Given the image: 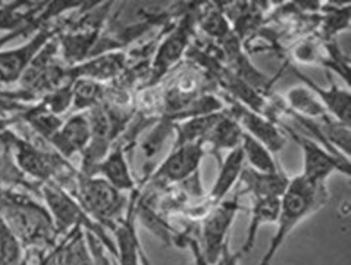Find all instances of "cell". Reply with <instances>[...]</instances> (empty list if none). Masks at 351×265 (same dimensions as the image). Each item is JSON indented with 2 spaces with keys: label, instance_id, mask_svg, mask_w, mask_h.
Instances as JSON below:
<instances>
[{
  "label": "cell",
  "instance_id": "cell-5",
  "mask_svg": "<svg viewBox=\"0 0 351 265\" xmlns=\"http://www.w3.org/2000/svg\"><path fill=\"white\" fill-rule=\"evenodd\" d=\"M282 130L288 136H291L297 145L300 146L303 155V171L302 176L313 183H324L331 177L334 172H343L346 176H350V158L337 154V152L329 150L319 141L307 137L302 132L293 130L290 126L281 124Z\"/></svg>",
  "mask_w": 351,
  "mask_h": 265
},
{
  "label": "cell",
  "instance_id": "cell-7",
  "mask_svg": "<svg viewBox=\"0 0 351 265\" xmlns=\"http://www.w3.org/2000/svg\"><path fill=\"white\" fill-rule=\"evenodd\" d=\"M226 102L230 104L226 114L241 127L245 135L261 141L272 154H276V152H280L285 146L287 137L274 119L261 114V112L247 108L234 97H228Z\"/></svg>",
  "mask_w": 351,
  "mask_h": 265
},
{
  "label": "cell",
  "instance_id": "cell-15",
  "mask_svg": "<svg viewBox=\"0 0 351 265\" xmlns=\"http://www.w3.org/2000/svg\"><path fill=\"white\" fill-rule=\"evenodd\" d=\"M93 174H100V177L105 178L110 186L122 193L131 192L136 187V181L132 178L128 159L125 157V149L122 145L110 149L108 155L93 168L91 176Z\"/></svg>",
  "mask_w": 351,
  "mask_h": 265
},
{
  "label": "cell",
  "instance_id": "cell-21",
  "mask_svg": "<svg viewBox=\"0 0 351 265\" xmlns=\"http://www.w3.org/2000/svg\"><path fill=\"white\" fill-rule=\"evenodd\" d=\"M284 104L293 114L307 119H321L329 115L324 105L313 95V91L306 86H298L288 90Z\"/></svg>",
  "mask_w": 351,
  "mask_h": 265
},
{
  "label": "cell",
  "instance_id": "cell-4",
  "mask_svg": "<svg viewBox=\"0 0 351 265\" xmlns=\"http://www.w3.org/2000/svg\"><path fill=\"white\" fill-rule=\"evenodd\" d=\"M78 203L91 220L97 224L113 227L121 211L125 207L127 198L101 177L84 176L78 183Z\"/></svg>",
  "mask_w": 351,
  "mask_h": 265
},
{
  "label": "cell",
  "instance_id": "cell-13",
  "mask_svg": "<svg viewBox=\"0 0 351 265\" xmlns=\"http://www.w3.org/2000/svg\"><path fill=\"white\" fill-rule=\"evenodd\" d=\"M12 148H15V161L23 172L33 176L34 178L49 183L51 176L55 174L58 164H64L65 159L49 155L46 150H41L18 137H12Z\"/></svg>",
  "mask_w": 351,
  "mask_h": 265
},
{
  "label": "cell",
  "instance_id": "cell-23",
  "mask_svg": "<svg viewBox=\"0 0 351 265\" xmlns=\"http://www.w3.org/2000/svg\"><path fill=\"white\" fill-rule=\"evenodd\" d=\"M106 90L97 81L78 78L72 81V105L71 111L78 114L80 111H91L103 104Z\"/></svg>",
  "mask_w": 351,
  "mask_h": 265
},
{
  "label": "cell",
  "instance_id": "cell-1",
  "mask_svg": "<svg viewBox=\"0 0 351 265\" xmlns=\"http://www.w3.org/2000/svg\"><path fill=\"white\" fill-rule=\"evenodd\" d=\"M328 200L329 192L324 183L308 181L302 174L290 178L280 199L276 231L259 265H271L276 252L280 251L291 231L307 217L324 208Z\"/></svg>",
  "mask_w": 351,
  "mask_h": 265
},
{
  "label": "cell",
  "instance_id": "cell-6",
  "mask_svg": "<svg viewBox=\"0 0 351 265\" xmlns=\"http://www.w3.org/2000/svg\"><path fill=\"white\" fill-rule=\"evenodd\" d=\"M239 198L234 200H222L213 205L209 216L202 226L203 260L208 265H213L219 260L225 246H228V234L239 212Z\"/></svg>",
  "mask_w": 351,
  "mask_h": 265
},
{
  "label": "cell",
  "instance_id": "cell-19",
  "mask_svg": "<svg viewBox=\"0 0 351 265\" xmlns=\"http://www.w3.org/2000/svg\"><path fill=\"white\" fill-rule=\"evenodd\" d=\"M244 167H245V162H244V157L240 146L230 150L228 155L225 157V159L221 161L218 177H216L215 185L209 195V199L213 205L222 202L225 196L232 190L235 183L240 180Z\"/></svg>",
  "mask_w": 351,
  "mask_h": 265
},
{
  "label": "cell",
  "instance_id": "cell-25",
  "mask_svg": "<svg viewBox=\"0 0 351 265\" xmlns=\"http://www.w3.org/2000/svg\"><path fill=\"white\" fill-rule=\"evenodd\" d=\"M23 258V242L0 216V265H19Z\"/></svg>",
  "mask_w": 351,
  "mask_h": 265
},
{
  "label": "cell",
  "instance_id": "cell-12",
  "mask_svg": "<svg viewBox=\"0 0 351 265\" xmlns=\"http://www.w3.org/2000/svg\"><path fill=\"white\" fill-rule=\"evenodd\" d=\"M108 9L109 8L103 9L99 16L87 15L84 19H81V23L77 24L69 34L62 37L60 50L69 67H74L80 60L84 59L93 45L96 43L103 18H105V11H108Z\"/></svg>",
  "mask_w": 351,
  "mask_h": 265
},
{
  "label": "cell",
  "instance_id": "cell-11",
  "mask_svg": "<svg viewBox=\"0 0 351 265\" xmlns=\"http://www.w3.org/2000/svg\"><path fill=\"white\" fill-rule=\"evenodd\" d=\"M91 141V126L87 114L72 115L60 126L47 143L53 146L58 155L64 159H71L74 155L81 154L87 149Z\"/></svg>",
  "mask_w": 351,
  "mask_h": 265
},
{
  "label": "cell",
  "instance_id": "cell-14",
  "mask_svg": "<svg viewBox=\"0 0 351 265\" xmlns=\"http://www.w3.org/2000/svg\"><path fill=\"white\" fill-rule=\"evenodd\" d=\"M293 73L302 80L303 86H306L307 89H311L313 91V95L324 105V108L326 109L329 115H331L334 119L343 122L346 126L351 124V96H350L348 89L344 90L341 87H338L329 77L328 78L331 80V86L328 89H324L321 86H317L313 80L308 78L297 68H293Z\"/></svg>",
  "mask_w": 351,
  "mask_h": 265
},
{
  "label": "cell",
  "instance_id": "cell-26",
  "mask_svg": "<svg viewBox=\"0 0 351 265\" xmlns=\"http://www.w3.org/2000/svg\"><path fill=\"white\" fill-rule=\"evenodd\" d=\"M199 21L203 32L213 38H226L230 34V24L221 9L210 8Z\"/></svg>",
  "mask_w": 351,
  "mask_h": 265
},
{
  "label": "cell",
  "instance_id": "cell-8",
  "mask_svg": "<svg viewBox=\"0 0 351 265\" xmlns=\"http://www.w3.org/2000/svg\"><path fill=\"white\" fill-rule=\"evenodd\" d=\"M195 23H197V16L191 12L185 14L180 19V23L168 33V36L162 40V43L156 50V56H154L153 60L152 83L159 81L163 74H167L182 58V55L187 52L195 28Z\"/></svg>",
  "mask_w": 351,
  "mask_h": 265
},
{
  "label": "cell",
  "instance_id": "cell-17",
  "mask_svg": "<svg viewBox=\"0 0 351 265\" xmlns=\"http://www.w3.org/2000/svg\"><path fill=\"white\" fill-rule=\"evenodd\" d=\"M123 68H125V56L122 54H108L96 56L86 64L68 67V77L71 81L86 78L100 83V81L118 77Z\"/></svg>",
  "mask_w": 351,
  "mask_h": 265
},
{
  "label": "cell",
  "instance_id": "cell-10",
  "mask_svg": "<svg viewBox=\"0 0 351 265\" xmlns=\"http://www.w3.org/2000/svg\"><path fill=\"white\" fill-rule=\"evenodd\" d=\"M204 157L202 145H173L156 170L154 178L168 183H182L199 176V168Z\"/></svg>",
  "mask_w": 351,
  "mask_h": 265
},
{
  "label": "cell",
  "instance_id": "cell-22",
  "mask_svg": "<svg viewBox=\"0 0 351 265\" xmlns=\"http://www.w3.org/2000/svg\"><path fill=\"white\" fill-rule=\"evenodd\" d=\"M243 136L241 127L237 124V122L226 114L222 112L219 119L216 121V124L210 130L209 136L204 140V149L206 146H210L213 150L221 152V150H232L240 146Z\"/></svg>",
  "mask_w": 351,
  "mask_h": 265
},
{
  "label": "cell",
  "instance_id": "cell-2",
  "mask_svg": "<svg viewBox=\"0 0 351 265\" xmlns=\"http://www.w3.org/2000/svg\"><path fill=\"white\" fill-rule=\"evenodd\" d=\"M0 216L23 243L49 240L56 229L49 211L23 196L0 198Z\"/></svg>",
  "mask_w": 351,
  "mask_h": 265
},
{
  "label": "cell",
  "instance_id": "cell-24",
  "mask_svg": "<svg viewBox=\"0 0 351 265\" xmlns=\"http://www.w3.org/2000/svg\"><path fill=\"white\" fill-rule=\"evenodd\" d=\"M240 148L244 157V162L249 164V168L259 171V172H276L280 171V167L274 159V154L263 146L261 141H257L252 136L245 135L243 131Z\"/></svg>",
  "mask_w": 351,
  "mask_h": 265
},
{
  "label": "cell",
  "instance_id": "cell-28",
  "mask_svg": "<svg viewBox=\"0 0 351 265\" xmlns=\"http://www.w3.org/2000/svg\"><path fill=\"white\" fill-rule=\"evenodd\" d=\"M18 8L15 3L0 8V30H16L21 24H25L28 18H36L31 11L19 14L16 11Z\"/></svg>",
  "mask_w": 351,
  "mask_h": 265
},
{
  "label": "cell",
  "instance_id": "cell-9",
  "mask_svg": "<svg viewBox=\"0 0 351 265\" xmlns=\"http://www.w3.org/2000/svg\"><path fill=\"white\" fill-rule=\"evenodd\" d=\"M55 33L56 28L43 27L28 43L0 52V86L15 84L21 81L37 55L55 37Z\"/></svg>",
  "mask_w": 351,
  "mask_h": 265
},
{
  "label": "cell",
  "instance_id": "cell-29",
  "mask_svg": "<svg viewBox=\"0 0 351 265\" xmlns=\"http://www.w3.org/2000/svg\"><path fill=\"white\" fill-rule=\"evenodd\" d=\"M240 257H241L240 253H232L230 251V244H228V246H225L219 260L216 261L213 265H239Z\"/></svg>",
  "mask_w": 351,
  "mask_h": 265
},
{
  "label": "cell",
  "instance_id": "cell-27",
  "mask_svg": "<svg viewBox=\"0 0 351 265\" xmlns=\"http://www.w3.org/2000/svg\"><path fill=\"white\" fill-rule=\"evenodd\" d=\"M62 265H96L88 244L82 236H78L71 242L68 249L64 252Z\"/></svg>",
  "mask_w": 351,
  "mask_h": 265
},
{
  "label": "cell",
  "instance_id": "cell-20",
  "mask_svg": "<svg viewBox=\"0 0 351 265\" xmlns=\"http://www.w3.org/2000/svg\"><path fill=\"white\" fill-rule=\"evenodd\" d=\"M280 199L281 198H256L253 199V207L250 212V224L247 229L244 243L240 255L249 253L256 243L257 231L266 224H276L280 216Z\"/></svg>",
  "mask_w": 351,
  "mask_h": 265
},
{
  "label": "cell",
  "instance_id": "cell-16",
  "mask_svg": "<svg viewBox=\"0 0 351 265\" xmlns=\"http://www.w3.org/2000/svg\"><path fill=\"white\" fill-rule=\"evenodd\" d=\"M288 181L290 178L281 170L276 172H259L244 167L240 176V183L243 185L241 193H247L252 199L281 198Z\"/></svg>",
  "mask_w": 351,
  "mask_h": 265
},
{
  "label": "cell",
  "instance_id": "cell-18",
  "mask_svg": "<svg viewBox=\"0 0 351 265\" xmlns=\"http://www.w3.org/2000/svg\"><path fill=\"white\" fill-rule=\"evenodd\" d=\"M177 136V124L173 119H163L156 127L152 128L149 135L144 136L140 143V162L141 168L149 172L153 171V162L158 159L169 141Z\"/></svg>",
  "mask_w": 351,
  "mask_h": 265
},
{
  "label": "cell",
  "instance_id": "cell-3",
  "mask_svg": "<svg viewBox=\"0 0 351 265\" xmlns=\"http://www.w3.org/2000/svg\"><path fill=\"white\" fill-rule=\"evenodd\" d=\"M41 193H43V198L47 203V211L55 222L56 230H68L72 226H84L87 231L95 234L97 239L101 240L103 244H106V248L115 257H118V249L113 246V243L106 236L105 231H101L100 224L91 220L86 211L81 208L78 200L72 198L65 189L58 186L56 183L49 181L43 185Z\"/></svg>",
  "mask_w": 351,
  "mask_h": 265
}]
</instances>
